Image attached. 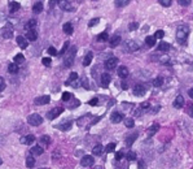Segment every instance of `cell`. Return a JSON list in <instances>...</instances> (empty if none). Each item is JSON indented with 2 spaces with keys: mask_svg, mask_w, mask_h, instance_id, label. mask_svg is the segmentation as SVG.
<instances>
[{
  "mask_svg": "<svg viewBox=\"0 0 193 169\" xmlns=\"http://www.w3.org/2000/svg\"><path fill=\"white\" fill-rule=\"evenodd\" d=\"M5 89V82H4V78L0 77V92Z\"/></svg>",
  "mask_w": 193,
  "mask_h": 169,
  "instance_id": "obj_53",
  "label": "cell"
},
{
  "mask_svg": "<svg viewBox=\"0 0 193 169\" xmlns=\"http://www.w3.org/2000/svg\"><path fill=\"white\" fill-rule=\"evenodd\" d=\"M145 92H147V86H144V84H136L134 87V95L143 96V95H145Z\"/></svg>",
  "mask_w": 193,
  "mask_h": 169,
  "instance_id": "obj_7",
  "label": "cell"
},
{
  "mask_svg": "<svg viewBox=\"0 0 193 169\" xmlns=\"http://www.w3.org/2000/svg\"><path fill=\"white\" fill-rule=\"evenodd\" d=\"M27 38L26 39H29V40H37V38H38V33H37V30H27Z\"/></svg>",
  "mask_w": 193,
  "mask_h": 169,
  "instance_id": "obj_19",
  "label": "cell"
},
{
  "mask_svg": "<svg viewBox=\"0 0 193 169\" xmlns=\"http://www.w3.org/2000/svg\"><path fill=\"white\" fill-rule=\"evenodd\" d=\"M77 80H78V74L75 73V72H73V73L70 74V77H69V81H66V84H73V82Z\"/></svg>",
  "mask_w": 193,
  "mask_h": 169,
  "instance_id": "obj_32",
  "label": "cell"
},
{
  "mask_svg": "<svg viewBox=\"0 0 193 169\" xmlns=\"http://www.w3.org/2000/svg\"><path fill=\"white\" fill-rule=\"evenodd\" d=\"M48 53H49L51 56H57V55H58V52L56 51L55 47H49V48H48Z\"/></svg>",
  "mask_w": 193,
  "mask_h": 169,
  "instance_id": "obj_44",
  "label": "cell"
},
{
  "mask_svg": "<svg viewBox=\"0 0 193 169\" xmlns=\"http://www.w3.org/2000/svg\"><path fill=\"white\" fill-rule=\"evenodd\" d=\"M100 81H101V84H102V86H104V87H108V86H109V83H110V81H111V78H110V75L108 74V73H104V74H101Z\"/></svg>",
  "mask_w": 193,
  "mask_h": 169,
  "instance_id": "obj_12",
  "label": "cell"
},
{
  "mask_svg": "<svg viewBox=\"0 0 193 169\" xmlns=\"http://www.w3.org/2000/svg\"><path fill=\"white\" fill-rule=\"evenodd\" d=\"M188 95L191 96V98L193 99V89H189V91H188Z\"/></svg>",
  "mask_w": 193,
  "mask_h": 169,
  "instance_id": "obj_58",
  "label": "cell"
},
{
  "mask_svg": "<svg viewBox=\"0 0 193 169\" xmlns=\"http://www.w3.org/2000/svg\"><path fill=\"white\" fill-rule=\"evenodd\" d=\"M43 153V148H42L40 146H35L31 148V155H42Z\"/></svg>",
  "mask_w": 193,
  "mask_h": 169,
  "instance_id": "obj_30",
  "label": "cell"
},
{
  "mask_svg": "<svg viewBox=\"0 0 193 169\" xmlns=\"http://www.w3.org/2000/svg\"><path fill=\"white\" fill-rule=\"evenodd\" d=\"M8 72H9L11 74H17V72H18V66H17V64H11L8 66Z\"/></svg>",
  "mask_w": 193,
  "mask_h": 169,
  "instance_id": "obj_31",
  "label": "cell"
},
{
  "mask_svg": "<svg viewBox=\"0 0 193 169\" xmlns=\"http://www.w3.org/2000/svg\"><path fill=\"white\" fill-rule=\"evenodd\" d=\"M178 3H179L180 5H183V7H188V5L191 4V0H178Z\"/></svg>",
  "mask_w": 193,
  "mask_h": 169,
  "instance_id": "obj_49",
  "label": "cell"
},
{
  "mask_svg": "<svg viewBox=\"0 0 193 169\" xmlns=\"http://www.w3.org/2000/svg\"><path fill=\"white\" fill-rule=\"evenodd\" d=\"M42 62H43V65H46V66H49L51 64H52V60H51L49 57H44V59L42 60Z\"/></svg>",
  "mask_w": 193,
  "mask_h": 169,
  "instance_id": "obj_48",
  "label": "cell"
},
{
  "mask_svg": "<svg viewBox=\"0 0 193 169\" xmlns=\"http://www.w3.org/2000/svg\"><path fill=\"white\" fill-rule=\"evenodd\" d=\"M189 114H191V116L193 117V107L191 108V111H189Z\"/></svg>",
  "mask_w": 193,
  "mask_h": 169,
  "instance_id": "obj_60",
  "label": "cell"
},
{
  "mask_svg": "<svg viewBox=\"0 0 193 169\" xmlns=\"http://www.w3.org/2000/svg\"><path fill=\"white\" fill-rule=\"evenodd\" d=\"M136 138H137V133H134V134L128 135L127 139H126V144H127V146H131V144L135 142V139H136Z\"/></svg>",
  "mask_w": 193,
  "mask_h": 169,
  "instance_id": "obj_28",
  "label": "cell"
},
{
  "mask_svg": "<svg viewBox=\"0 0 193 169\" xmlns=\"http://www.w3.org/2000/svg\"><path fill=\"white\" fill-rule=\"evenodd\" d=\"M158 50L159 51H163V52H167V51L170 50V44L165 43V42H161V43L158 44Z\"/></svg>",
  "mask_w": 193,
  "mask_h": 169,
  "instance_id": "obj_29",
  "label": "cell"
},
{
  "mask_svg": "<svg viewBox=\"0 0 193 169\" xmlns=\"http://www.w3.org/2000/svg\"><path fill=\"white\" fill-rule=\"evenodd\" d=\"M171 0H159V4L162 5V7H170L171 5Z\"/></svg>",
  "mask_w": 193,
  "mask_h": 169,
  "instance_id": "obj_45",
  "label": "cell"
},
{
  "mask_svg": "<svg viewBox=\"0 0 193 169\" xmlns=\"http://www.w3.org/2000/svg\"><path fill=\"white\" fill-rule=\"evenodd\" d=\"M158 130H159V125H158V124H153V125L150 126L149 129H148L147 133H148V135H149V137H152V135H154Z\"/></svg>",
  "mask_w": 193,
  "mask_h": 169,
  "instance_id": "obj_18",
  "label": "cell"
},
{
  "mask_svg": "<svg viewBox=\"0 0 193 169\" xmlns=\"http://www.w3.org/2000/svg\"><path fill=\"white\" fill-rule=\"evenodd\" d=\"M117 64H118V59H117V57H109V59L105 61V68L111 70V69L116 68Z\"/></svg>",
  "mask_w": 193,
  "mask_h": 169,
  "instance_id": "obj_9",
  "label": "cell"
},
{
  "mask_svg": "<svg viewBox=\"0 0 193 169\" xmlns=\"http://www.w3.org/2000/svg\"><path fill=\"white\" fill-rule=\"evenodd\" d=\"M110 120H111V122L118 124V122H120L123 120V114L119 113V112H113V113H111V116H110Z\"/></svg>",
  "mask_w": 193,
  "mask_h": 169,
  "instance_id": "obj_11",
  "label": "cell"
},
{
  "mask_svg": "<svg viewBox=\"0 0 193 169\" xmlns=\"http://www.w3.org/2000/svg\"><path fill=\"white\" fill-rule=\"evenodd\" d=\"M92 57H93V53L92 52H88L86 56H84V59H83V65L84 66H88L89 64H91V61H92Z\"/></svg>",
  "mask_w": 193,
  "mask_h": 169,
  "instance_id": "obj_25",
  "label": "cell"
},
{
  "mask_svg": "<svg viewBox=\"0 0 193 169\" xmlns=\"http://www.w3.org/2000/svg\"><path fill=\"white\" fill-rule=\"evenodd\" d=\"M40 143H42V144H46V146H48V144L51 143V138L48 137V135H43V137L40 138Z\"/></svg>",
  "mask_w": 193,
  "mask_h": 169,
  "instance_id": "obj_39",
  "label": "cell"
},
{
  "mask_svg": "<svg viewBox=\"0 0 193 169\" xmlns=\"http://www.w3.org/2000/svg\"><path fill=\"white\" fill-rule=\"evenodd\" d=\"M35 26H37V21H35V20H30L29 22H27V25H26V29H29V30H34V29H35Z\"/></svg>",
  "mask_w": 193,
  "mask_h": 169,
  "instance_id": "obj_38",
  "label": "cell"
},
{
  "mask_svg": "<svg viewBox=\"0 0 193 169\" xmlns=\"http://www.w3.org/2000/svg\"><path fill=\"white\" fill-rule=\"evenodd\" d=\"M116 150V143H109L106 147H105V151H106L108 153H110V152H113V151Z\"/></svg>",
  "mask_w": 193,
  "mask_h": 169,
  "instance_id": "obj_41",
  "label": "cell"
},
{
  "mask_svg": "<svg viewBox=\"0 0 193 169\" xmlns=\"http://www.w3.org/2000/svg\"><path fill=\"white\" fill-rule=\"evenodd\" d=\"M163 37H165L163 30H158V31H156V34H154V38L156 39H162Z\"/></svg>",
  "mask_w": 193,
  "mask_h": 169,
  "instance_id": "obj_43",
  "label": "cell"
},
{
  "mask_svg": "<svg viewBox=\"0 0 193 169\" xmlns=\"http://www.w3.org/2000/svg\"><path fill=\"white\" fill-rule=\"evenodd\" d=\"M73 98H74V96H73L71 92H64V94H62V100H64V102H69V100H71Z\"/></svg>",
  "mask_w": 193,
  "mask_h": 169,
  "instance_id": "obj_37",
  "label": "cell"
},
{
  "mask_svg": "<svg viewBox=\"0 0 193 169\" xmlns=\"http://www.w3.org/2000/svg\"><path fill=\"white\" fill-rule=\"evenodd\" d=\"M125 50L127 51V52H135V51L139 50V46H137L136 42H134V40H127V42H126Z\"/></svg>",
  "mask_w": 193,
  "mask_h": 169,
  "instance_id": "obj_6",
  "label": "cell"
},
{
  "mask_svg": "<svg viewBox=\"0 0 193 169\" xmlns=\"http://www.w3.org/2000/svg\"><path fill=\"white\" fill-rule=\"evenodd\" d=\"M25 61V57H23V55H21V53H18V55L14 56V64H21V62Z\"/></svg>",
  "mask_w": 193,
  "mask_h": 169,
  "instance_id": "obj_34",
  "label": "cell"
},
{
  "mask_svg": "<svg viewBox=\"0 0 193 169\" xmlns=\"http://www.w3.org/2000/svg\"><path fill=\"white\" fill-rule=\"evenodd\" d=\"M108 33L106 31H104V33H101L100 35L97 37V40H100V42H105V40H108Z\"/></svg>",
  "mask_w": 193,
  "mask_h": 169,
  "instance_id": "obj_40",
  "label": "cell"
},
{
  "mask_svg": "<svg viewBox=\"0 0 193 169\" xmlns=\"http://www.w3.org/2000/svg\"><path fill=\"white\" fill-rule=\"evenodd\" d=\"M60 7H61V9H64L66 12H73L75 8L73 5V3L71 1H68V0H62V1H58Z\"/></svg>",
  "mask_w": 193,
  "mask_h": 169,
  "instance_id": "obj_5",
  "label": "cell"
},
{
  "mask_svg": "<svg viewBox=\"0 0 193 169\" xmlns=\"http://www.w3.org/2000/svg\"><path fill=\"white\" fill-rule=\"evenodd\" d=\"M27 122L30 124L31 126H39L42 122H43V119H42L40 114L38 113H32L27 117Z\"/></svg>",
  "mask_w": 193,
  "mask_h": 169,
  "instance_id": "obj_2",
  "label": "cell"
},
{
  "mask_svg": "<svg viewBox=\"0 0 193 169\" xmlns=\"http://www.w3.org/2000/svg\"><path fill=\"white\" fill-rule=\"evenodd\" d=\"M35 165V159L32 155H29L27 158H26V167L27 168H32Z\"/></svg>",
  "mask_w": 193,
  "mask_h": 169,
  "instance_id": "obj_27",
  "label": "cell"
},
{
  "mask_svg": "<svg viewBox=\"0 0 193 169\" xmlns=\"http://www.w3.org/2000/svg\"><path fill=\"white\" fill-rule=\"evenodd\" d=\"M188 35H189V28H188V26L180 25L179 28H178V30H176V39H178L179 43H182V44L185 43Z\"/></svg>",
  "mask_w": 193,
  "mask_h": 169,
  "instance_id": "obj_1",
  "label": "cell"
},
{
  "mask_svg": "<svg viewBox=\"0 0 193 169\" xmlns=\"http://www.w3.org/2000/svg\"><path fill=\"white\" fill-rule=\"evenodd\" d=\"M137 167H139V169H147V165H145V163H144V160H139Z\"/></svg>",
  "mask_w": 193,
  "mask_h": 169,
  "instance_id": "obj_51",
  "label": "cell"
},
{
  "mask_svg": "<svg viewBox=\"0 0 193 169\" xmlns=\"http://www.w3.org/2000/svg\"><path fill=\"white\" fill-rule=\"evenodd\" d=\"M68 47H69V40H66V42H65V44H64V47H62V50L58 52V56L64 55V53H65V51L68 50Z\"/></svg>",
  "mask_w": 193,
  "mask_h": 169,
  "instance_id": "obj_47",
  "label": "cell"
},
{
  "mask_svg": "<svg viewBox=\"0 0 193 169\" xmlns=\"http://www.w3.org/2000/svg\"><path fill=\"white\" fill-rule=\"evenodd\" d=\"M118 75H119L120 78L128 77V69L126 68V66H119V69H118Z\"/></svg>",
  "mask_w": 193,
  "mask_h": 169,
  "instance_id": "obj_20",
  "label": "cell"
},
{
  "mask_svg": "<svg viewBox=\"0 0 193 169\" xmlns=\"http://www.w3.org/2000/svg\"><path fill=\"white\" fill-rule=\"evenodd\" d=\"M97 103H99V98H93L92 100H89V102H88V104H89V105H96Z\"/></svg>",
  "mask_w": 193,
  "mask_h": 169,
  "instance_id": "obj_54",
  "label": "cell"
},
{
  "mask_svg": "<svg viewBox=\"0 0 193 169\" xmlns=\"http://www.w3.org/2000/svg\"><path fill=\"white\" fill-rule=\"evenodd\" d=\"M95 169H104V168H102V167H96Z\"/></svg>",
  "mask_w": 193,
  "mask_h": 169,
  "instance_id": "obj_61",
  "label": "cell"
},
{
  "mask_svg": "<svg viewBox=\"0 0 193 169\" xmlns=\"http://www.w3.org/2000/svg\"><path fill=\"white\" fill-rule=\"evenodd\" d=\"M119 43H120V37L119 35H114L113 38L110 39V47H117V46H119Z\"/></svg>",
  "mask_w": 193,
  "mask_h": 169,
  "instance_id": "obj_24",
  "label": "cell"
},
{
  "mask_svg": "<svg viewBox=\"0 0 193 169\" xmlns=\"http://www.w3.org/2000/svg\"><path fill=\"white\" fill-rule=\"evenodd\" d=\"M62 112H64V108H61V107L52 108L51 111H48V112H47V119L48 120H53V119H56L58 114H61Z\"/></svg>",
  "mask_w": 193,
  "mask_h": 169,
  "instance_id": "obj_4",
  "label": "cell"
},
{
  "mask_svg": "<svg viewBox=\"0 0 193 169\" xmlns=\"http://www.w3.org/2000/svg\"><path fill=\"white\" fill-rule=\"evenodd\" d=\"M43 11V3L42 1H37L34 5H32V12L34 13H40Z\"/></svg>",
  "mask_w": 193,
  "mask_h": 169,
  "instance_id": "obj_21",
  "label": "cell"
},
{
  "mask_svg": "<svg viewBox=\"0 0 193 169\" xmlns=\"http://www.w3.org/2000/svg\"><path fill=\"white\" fill-rule=\"evenodd\" d=\"M71 125H73V122L69 120V121H65L64 124H60V125H57V128L60 129V130H64V131H66V130H69V129L71 128Z\"/></svg>",
  "mask_w": 193,
  "mask_h": 169,
  "instance_id": "obj_17",
  "label": "cell"
},
{
  "mask_svg": "<svg viewBox=\"0 0 193 169\" xmlns=\"http://www.w3.org/2000/svg\"><path fill=\"white\" fill-rule=\"evenodd\" d=\"M159 108H161V107H159V105H157V107H154V109H152V112L153 113H157L159 111Z\"/></svg>",
  "mask_w": 193,
  "mask_h": 169,
  "instance_id": "obj_57",
  "label": "cell"
},
{
  "mask_svg": "<svg viewBox=\"0 0 193 169\" xmlns=\"http://www.w3.org/2000/svg\"><path fill=\"white\" fill-rule=\"evenodd\" d=\"M183 105H184V98H183L182 95H178L176 99L174 100V107L179 109V108H182Z\"/></svg>",
  "mask_w": 193,
  "mask_h": 169,
  "instance_id": "obj_15",
  "label": "cell"
},
{
  "mask_svg": "<svg viewBox=\"0 0 193 169\" xmlns=\"http://www.w3.org/2000/svg\"><path fill=\"white\" fill-rule=\"evenodd\" d=\"M162 83H163V78L162 77H157L154 81H153V86L154 87H161Z\"/></svg>",
  "mask_w": 193,
  "mask_h": 169,
  "instance_id": "obj_33",
  "label": "cell"
},
{
  "mask_svg": "<svg viewBox=\"0 0 193 169\" xmlns=\"http://www.w3.org/2000/svg\"><path fill=\"white\" fill-rule=\"evenodd\" d=\"M123 156H125V155H123V152H117V155H116V160H117V161H120Z\"/></svg>",
  "mask_w": 193,
  "mask_h": 169,
  "instance_id": "obj_55",
  "label": "cell"
},
{
  "mask_svg": "<svg viewBox=\"0 0 193 169\" xmlns=\"http://www.w3.org/2000/svg\"><path fill=\"white\" fill-rule=\"evenodd\" d=\"M75 52H77V48L73 47V48L70 50V52L68 53V56L65 57V60H64V65L66 66V68H69V66L73 65V62H74V57H75Z\"/></svg>",
  "mask_w": 193,
  "mask_h": 169,
  "instance_id": "obj_3",
  "label": "cell"
},
{
  "mask_svg": "<svg viewBox=\"0 0 193 169\" xmlns=\"http://www.w3.org/2000/svg\"><path fill=\"white\" fill-rule=\"evenodd\" d=\"M114 4H116L117 7H125V5L130 4V1H128V0H116Z\"/></svg>",
  "mask_w": 193,
  "mask_h": 169,
  "instance_id": "obj_35",
  "label": "cell"
},
{
  "mask_svg": "<svg viewBox=\"0 0 193 169\" xmlns=\"http://www.w3.org/2000/svg\"><path fill=\"white\" fill-rule=\"evenodd\" d=\"M122 89H123V90H127V89H128L127 84H126V83H122Z\"/></svg>",
  "mask_w": 193,
  "mask_h": 169,
  "instance_id": "obj_59",
  "label": "cell"
},
{
  "mask_svg": "<svg viewBox=\"0 0 193 169\" xmlns=\"http://www.w3.org/2000/svg\"><path fill=\"white\" fill-rule=\"evenodd\" d=\"M34 141H35V137H34V135H31V134L25 135V137L21 138V143H22V144H31Z\"/></svg>",
  "mask_w": 193,
  "mask_h": 169,
  "instance_id": "obj_14",
  "label": "cell"
},
{
  "mask_svg": "<svg viewBox=\"0 0 193 169\" xmlns=\"http://www.w3.org/2000/svg\"><path fill=\"white\" fill-rule=\"evenodd\" d=\"M99 22H100V20H99V18H93V20H91V21H89L88 26H89V28H92V26H95L96 23H99Z\"/></svg>",
  "mask_w": 193,
  "mask_h": 169,
  "instance_id": "obj_52",
  "label": "cell"
},
{
  "mask_svg": "<svg viewBox=\"0 0 193 169\" xmlns=\"http://www.w3.org/2000/svg\"><path fill=\"white\" fill-rule=\"evenodd\" d=\"M125 125L127 126V128H130V129L134 128V126H135V120L134 119H126L125 120Z\"/></svg>",
  "mask_w": 193,
  "mask_h": 169,
  "instance_id": "obj_36",
  "label": "cell"
},
{
  "mask_svg": "<svg viewBox=\"0 0 193 169\" xmlns=\"http://www.w3.org/2000/svg\"><path fill=\"white\" fill-rule=\"evenodd\" d=\"M20 7L21 5H20L18 1H11L9 3V12L11 13H16V12L20 9Z\"/></svg>",
  "mask_w": 193,
  "mask_h": 169,
  "instance_id": "obj_16",
  "label": "cell"
},
{
  "mask_svg": "<svg viewBox=\"0 0 193 169\" xmlns=\"http://www.w3.org/2000/svg\"><path fill=\"white\" fill-rule=\"evenodd\" d=\"M140 109H143V111H148L149 109V107H150V104L148 103V102H145V103H141V105H140Z\"/></svg>",
  "mask_w": 193,
  "mask_h": 169,
  "instance_id": "obj_50",
  "label": "cell"
},
{
  "mask_svg": "<svg viewBox=\"0 0 193 169\" xmlns=\"http://www.w3.org/2000/svg\"><path fill=\"white\" fill-rule=\"evenodd\" d=\"M93 161H95V160H93L92 156L86 155L82 158V160H80V165H82V167H92Z\"/></svg>",
  "mask_w": 193,
  "mask_h": 169,
  "instance_id": "obj_8",
  "label": "cell"
},
{
  "mask_svg": "<svg viewBox=\"0 0 193 169\" xmlns=\"http://www.w3.org/2000/svg\"><path fill=\"white\" fill-rule=\"evenodd\" d=\"M3 37L9 39V38L12 37V30H8V31H4V34H3Z\"/></svg>",
  "mask_w": 193,
  "mask_h": 169,
  "instance_id": "obj_56",
  "label": "cell"
},
{
  "mask_svg": "<svg viewBox=\"0 0 193 169\" xmlns=\"http://www.w3.org/2000/svg\"><path fill=\"white\" fill-rule=\"evenodd\" d=\"M17 44L20 46V48L25 50V48L27 47V39L25 37H22V35H20V37H17Z\"/></svg>",
  "mask_w": 193,
  "mask_h": 169,
  "instance_id": "obj_13",
  "label": "cell"
},
{
  "mask_svg": "<svg viewBox=\"0 0 193 169\" xmlns=\"http://www.w3.org/2000/svg\"><path fill=\"white\" fill-rule=\"evenodd\" d=\"M137 28H139L137 22H131V23H130V26H128V30H130V31H134V30H136Z\"/></svg>",
  "mask_w": 193,
  "mask_h": 169,
  "instance_id": "obj_46",
  "label": "cell"
},
{
  "mask_svg": "<svg viewBox=\"0 0 193 169\" xmlns=\"http://www.w3.org/2000/svg\"><path fill=\"white\" fill-rule=\"evenodd\" d=\"M145 44H147L148 47L156 46V38H154V35H149V37H147L145 38Z\"/></svg>",
  "mask_w": 193,
  "mask_h": 169,
  "instance_id": "obj_23",
  "label": "cell"
},
{
  "mask_svg": "<svg viewBox=\"0 0 193 169\" xmlns=\"http://www.w3.org/2000/svg\"><path fill=\"white\" fill-rule=\"evenodd\" d=\"M127 160L128 161H132V160H136V153L134 152V151H130L127 153Z\"/></svg>",
  "mask_w": 193,
  "mask_h": 169,
  "instance_id": "obj_42",
  "label": "cell"
},
{
  "mask_svg": "<svg viewBox=\"0 0 193 169\" xmlns=\"http://www.w3.org/2000/svg\"><path fill=\"white\" fill-rule=\"evenodd\" d=\"M62 29H64V33H66V34H68V35H71V34H73V31H74L73 25H71L70 22H66Z\"/></svg>",
  "mask_w": 193,
  "mask_h": 169,
  "instance_id": "obj_22",
  "label": "cell"
},
{
  "mask_svg": "<svg viewBox=\"0 0 193 169\" xmlns=\"http://www.w3.org/2000/svg\"><path fill=\"white\" fill-rule=\"evenodd\" d=\"M1 163H3V160H1V159H0V165H1Z\"/></svg>",
  "mask_w": 193,
  "mask_h": 169,
  "instance_id": "obj_62",
  "label": "cell"
},
{
  "mask_svg": "<svg viewBox=\"0 0 193 169\" xmlns=\"http://www.w3.org/2000/svg\"><path fill=\"white\" fill-rule=\"evenodd\" d=\"M49 100H51L49 96H48V95H43V96H39V98L35 99L34 103L37 104V105H44V104L49 103Z\"/></svg>",
  "mask_w": 193,
  "mask_h": 169,
  "instance_id": "obj_10",
  "label": "cell"
},
{
  "mask_svg": "<svg viewBox=\"0 0 193 169\" xmlns=\"http://www.w3.org/2000/svg\"><path fill=\"white\" fill-rule=\"evenodd\" d=\"M102 151H104V147H102L101 144H96V146L93 147L92 152H93V155H95V156H100L102 153Z\"/></svg>",
  "mask_w": 193,
  "mask_h": 169,
  "instance_id": "obj_26",
  "label": "cell"
}]
</instances>
